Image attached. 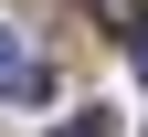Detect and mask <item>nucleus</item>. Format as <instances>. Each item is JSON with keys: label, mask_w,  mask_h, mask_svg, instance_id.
<instances>
[{"label": "nucleus", "mask_w": 148, "mask_h": 137, "mask_svg": "<svg viewBox=\"0 0 148 137\" xmlns=\"http://www.w3.org/2000/svg\"><path fill=\"white\" fill-rule=\"evenodd\" d=\"M53 137H116V116H106V106H74V116H64Z\"/></svg>", "instance_id": "3"}, {"label": "nucleus", "mask_w": 148, "mask_h": 137, "mask_svg": "<svg viewBox=\"0 0 148 137\" xmlns=\"http://www.w3.org/2000/svg\"><path fill=\"white\" fill-rule=\"evenodd\" d=\"M85 11H95V21L116 32V42H127V32H148V0H85Z\"/></svg>", "instance_id": "2"}, {"label": "nucleus", "mask_w": 148, "mask_h": 137, "mask_svg": "<svg viewBox=\"0 0 148 137\" xmlns=\"http://www.w3.org/2000/svg\"><path fill=\"white\" fill-rule=\"evenodd\" d=\"M127 53H138V85H148V32H127Z\"/></svg>", "instance_id": "4"}, {"label": "nucleus", "mask_w": 148, "mask_h": 137, "mask_svg": "<svg viewBox=\"0 0 148 137\" xmlns=\"http://www.w3.org/2000/svg\"><path fill=\"white\" fill-rule=\"evenodd\" d=\"M0 106H53V74L21 42V21H0Z\"/></svg>", "instance_id": "1"}]
</instances>
